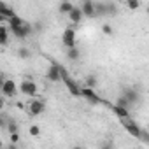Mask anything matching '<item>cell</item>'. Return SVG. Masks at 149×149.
Segmentation results:
<instances>
[{
	"mask_svg": "<svg viewBox=\"0 0 149 149\" xmlns=\"http://www.w3.org/2000/svg\"><path fill=\"white\" fill-rule=\"evenodd\" d=\"M6 149H18V147H16V144H9V146H7Z\"/></svg>",
	"mask_w": 149,
	"mask_h": 149,
	"instance_id": "obj_29",
	"label": "cell"
},
{
	"mask_svg": "<svg viewBox=\"0 0 149 149\" xmlns=\"http://www.w3.org/2000/svg\"><path fill=\"white\" fill-rule=\"evenodd\" d=\"M19 93L23 95V97H28V98H33L35 95H37V83L35 81H32V79H23L19 84Z\"/></svg>",
	"mask_w": 149,
	"mask_h": 149,
	"instance_id": "obj_1",
	"label": "cell"
},
{
	"mask_svg": "<svg viewBox=\"0 0 149 149\" xmlns=\"http://www.w3.org/2000/svg\"><path fill=\"white\" fill-rule=\"evenodd\" d=\"M102 32H104L105 35H112V26H111L109 23H105V25L102 26Z\"/></svg>",
	"mask_w": 149,
	"mask_h": 149,
	"instance_id": "obj_26",
	"label": "cell"
},
{
	"mask_svg": "<svg viewBox=\"0 0 149 149\" xmlns=\"http://www.w3.org/2000/svg\"><path fill=\"white\" fill-rule=\"evenodd\" d=\"M121 95H123V97H125V98H126V100L132 104V105L139 104V100H140V93H139L135 88H130V86H128V88H125Z\"/></svg>",
	"mask_w": 149,
	"mask_h": 149,
	"instance_id": "obj_9",
	"label": "cell"
},
{
	"mask_svg": "<svg viewBox=\"0 0 149 149\" xmlns=\"http://www.w3.org/2000/svg\"><path fill=\"white\" fill-rule=\"evenodd\" d=\"M74 7H76V6H74L72 2H60V6H58V11H60V14H70L72 11H74Z\"/></svg>",
	"mask_w": 149,
	"mask_h": 149,
	"instance_id": "obj_13",
	"label": "cell"
},
{
	"mask_svg": "<svg viewBox=\"0 0 149 149\" xmlns=\"http://www.w3.org/2000/svg\"><path fill=\"white\" fill-rule=\"evenodd\" d=\"M119 121H121V125H123V128H125V132H126L128 135H132L133 139H140L142 128H140L132 118H128V119H119Z\"/></svg>",
	"mask_w": 149,
	"mask_h": 149,
	"instance_id": "obj_5",
	"label": "cell"
},
{
	"mask_svg": "<svg viewBox=\"0 0 149 149\" xmlns=\"http://www.w3.org/2000/svg\"><path fill=\"white\" fill-rule=\"evenodd\" d=\"M18 56H19L21 60H26V58L30 56V49H28V47H25V46H23V47H19V49H18Z\"/></svg>",
	"mask_w": 149,
	"mask_h": 149,
	"instance_id": "obj_22",
	"label": "cell"
},
{
	"mask_svg": "<svg viewBox=\"0 0 149 149\" xmlns=\"http://www.w3.org/2000/svg\"><path fill=\"white\" fill-rule=\"evenodd\" d=\"M0 44L2 46L9 44V26H6V25L0 26Z\"/></svg>",
	"mask_w": 149,
	"mask_h": 149,
	"instance_id": "obj_14",
	"label": "cell"
},
{
	"mask_svg": "<svg viewBox=\"0 0 149 149\" xmlns=\"http://www.w3.org/2000/svg\"><path fill=\"white\" fill-rule=\"evenodd\" d=\"M147 11H149V7H147Z\"/></svg>",
	"mask_w": 149,
	"mask_h": 149,
	"instance_id": "obj_31",
	"label": "cell"
},
{
	"mask_svg": "<svg viewBox=\"0 0 149 149\" xmlns=\"http://www.w3.org/2000/svg\"><path fill=\"white\" fill-rule=\"evenodd\" d=\"M9 140H11V144H18L19 142V133H11L9 135Z\"/></svg>",
	"mask_w": 149,
	"mask_h": 149,
	"instance_id": "obj_27",
	"label": "cell"
},
{
	"mask_svg": "<svg viewBox=\"0 0 149 149\" xmlns=\"http://www.w3.org/2000/svg\"><path fill=\"white\" fill-rule=\"evenodd\" d=\"M97 84H98V79H97V76H93V74H90V76H86V77H84V84H83V86L95 90V86H97Z\"/></svg>",
	"mask_w": 149,
	"mask_h": 149,
	"instance_id": "obj_15",
	"label": "cell"
},
{
	"mask_svg": "<svg viewBox=\"0 0 149 149\" xmlns=\"http://www.w3.org/2000/svg\"><path fill=\"white\" fill-rule=\"evenodd\" d=\"M32 30H33V25H30V23H23L21 26H18V28H13L11 30V33L16 37V39H26L30 33H32Z\"/></svg>",
	"mask_w": 149,
	"mask_h": 149,
	"instance_id": "obj_8",
	"label": "cell"
},
{
	"mask_svg": "<svg viewBox=\"0 0 149 149\" xmlns=\"http://www.w3.org/2000/svg\"><path fill=\"white\" fill-rule=\"evenodd\" d=\"M107 6V16H116L118 14V6L112 4V2H105Z\"/></svg>",
	"mask_w": 149,
	"mask_h": 149,
	"instance_id": "obj_21",
	"label": "cell"
},
{
	"mask_svg": "<svg viewBox=\"0 0 149 149\" xmlns=\"http://www.w3.org/2000/svg\"><path fill=\"white\" fill-rule=\"evenodd\" d=\"M46 77H47V81H51V83H63L61 81V72H60V63H51L49 65V68H47V72H46Z\"/></svg>",
	"mask_w": 149,
	"mask_h": 149,
	"instance_id": "obj_7",
	"label": "cell"
},
{
	"mask_svg": "<svg viewBox=\"0 0 149 149\" xmlns=\"http://www.w3.org/2000/svg\"><path fill=\"white\" fill-rule=\"evenodd\" d=\"M76 28L74 26H67L65 30H63V33H61V44L67 47V49H72V47H76Z\"/></svg>",
	"mask_w": 149,
	"mask_h": 149,
	"instance_id": "obj_4",
	"label": "cell"
},
{
	"mask_svg": "<svg viewBox=\"0 0 149 149\" xmlns=\"http://www.w3.org/2000/svg\"><path fill=\"white\" fill-rule=\"evenodd\" d=\"M81 97L83 98H86L90 104H107L95 90H91V88H86V86H81Z\"/></svg>",
	"mask_w": 149,
	"mask_h": 149,
	"instance_id": "obj_6",
	"label": "cell"
},
{
	"mask_svg": "<svg viewBox=\"0 0 149 149\" xmlns=\"http://www.w3.org/2000/svg\"><path fill=\"white\" fill-rule=\"evenodd\" d=\"M19 91V86L14 83V79H4L2 77V95L6 98H14Z\"/></svg>",
	"mask_w": 149,
	"mask_h": 149,
	"instance_id": "obj_3",
	"label": "cell"
},
{
	"mask_svg": "<svg viewBox=\"0 0 149 149\" xmlns=\"http://www.w3.org/2000/svg\"><path fill=\"white\" fill-rule=\"evenodd\" d=\"M140 140L144 144H149V132H146L144 128H142V133H140Z\"/></svg>",
	"mask_w": 149,
	"mask_h": 149,
	"instance_id": "obj_25",
	"label": "cell"
},
{
	"mask_svg": "<svg viewBox=\"0 0 149 149\" xmlns=\"http://www.w3.org/2000/svg\"><path fill=\"white\" fill-rule=\"evenodd\" d=\"M26 112L30 114V116H40L44 111H46V104H44V100H40V98H32V100H28V104H26Z\"/></svg>",
	"mask_w": 149,
	"mask_h": 149,
	"instance_id": "obj_2",
	"label": "cell"
},
{
	"mask_svg": "<svg viewBox=\"0 0 149 149\" xmlns=\"http://www.w3.org/2000/svg\"><path fill=\"white\" fill-rule=\"evenodd\" d=\"M23 23H25V21H23V19H21L18 14H16V16H13V18L9 19V25H7V26H9V30H13V28H18V26H21Z\"/></svg>",
	"mask_w": 149,
	"mask_h": 149,
	"instance_id": "obj_17",
	"label": "cell"
},
{
	"mask_svg": "<svg viewBox=\"0 0 149 149\" xmlns=\"http://www.w3.org/2000/svg\"><path fill=\"white\" fill-rule=\"evenodd\" d=\"M28 133H30V137H39L40 135V126L39 125H32L28 128Z\"/></svg>",
	"mask_w": 149,
	"mask_h": 149,
	"instance_id": "obj_23",
	"label": "cell"
},
{
	"mask_svg": "<svg viewBox=\"0 0 149 149\" xmlns=\"http://www.w3.org/2000/svg\"><path fill=\"white\" fill-rule=\"evenodd\" d=\"M109 107H111V111H112L119 119H128V118H132V116H130V111H126V109H123V107H118L116 104H114V105L109 104Z\"/></svg>",
	"mask_w": 149,
	"mask_h": 149,
	"instance_id": "obj_12",
	"label": "cell"
},
{
	"mask_svg": "<svg viewBox=\"0 0 149 149\" xmlns=\"http://www.w3.org/2000/svg\"><path fill=\"white\" fill-rule=\"evenodd\" d=\"M125 6H126V9H130V11H137V9L140 7V2H139V0H126Z\"/></svg>",
	"mask_w": 149,
	"mask_h": 149,
	"instance_id": "obj_20",
	"label": "cell"
},
{
	"mask_svg": "<svg viewBox=\"0 0 149 149\" xmlns=\"http://www.w3.org/2000/svg\"><path fill=\"white\" fill-rule=\"evenodd\" d=\"M72 149H84V147H83V146H74Z\"/></svg>",
	"mask_w": 149,
	"mask_h": 149,
	"instance_id": "obj_30",
	"label": "cell"
},
{
	"mask_svg": "<svg viewBox=\"0 0 149 149\" xmlns=\"http://www.w3.org/2000/svg\"><path fill=\"white\" fill-rule=\"evenodd\" d=\"M79 56H81V51L77 49V46L72 47V49H67V58H68L70 61H77Z\"/></svg>",
	"mask_w": 149,
	"mask_h": 149,
	"instance_id": "obj_16",
	"label": "cell"
},
{
	"mask_svg": "<svg viewBox=\"0 0 149 149\" xmlns=\"http://www.w3.org/2000/svg\"><path fill=\"white\" fill-rule=\"evenodd\" d=\"M81 11H83L84 18H95L97 16V7H95V2H91V0H86V2L81 4Z\"/></svg>",
	"mask_w": 149,
	"mask_h": 149,
	"instance_id": "obj_10",
	"label": "cell"
},
{
	"mask_svg": "<svg viewBox=\"0 0 149 149\" xmlns=\"http://www.w3.org/2000/svg\"><path fill=\"white\" fill-rule=\"evenodd\" d=\"M7 132H9V135L11 133H18V123L16 121H9L7 123Z\"/></svg>",
	"mask_w": 149,
	"mask_h": 149,
	"instance_id": "obj_24",
	"label": "cell"
},
{
	"mask_svg": "<svg viewBox=\"0 0 149 149\" xmlns=\"http://www.w3.org/2000/svg\"><path fill=\"white\" fill-rule=\"evenodd\" d=\"M83 18H84V14H83L81 7H74V11L68 14V21H70V26H76V25H79V23L83 21Z\"/></svg>",
	"mask_w": 149,
	"mask_h": 149,
	"instance_id": "obj_11",
	"label": "cell"
},
{
	"mask_svg": "<svg viewBox=\"0 0 149 149\" xmlns=\"http://www.w3.org/2000/svg\"><path fill=\"white\" fill-rule=\"evenodd\" d=\"M95 7H97V16H107V6H105V2H98V4H95Z\"/></svg>",
	"mask_w": 149,
	"mask_h": 149,
	"instance_id": "obj_19",
	"label": "cell"
},
{
	"mask_svg": "<svg viewBox=\"0 0 149 149\" xmlns=\"http://www.w3.org/2000/svg\"><path fill=\"white\" fill-rule=\"evenodd\" d=\"M116 105H118V107H123V109H126V111H130V109H132V104H130L123 95H119V97L116 98Z\"/></svg>",
	"mask_w": 149,
	"mask_h": 149,
	"instance_id": "obj_18",
	"label": "cell"
},
{
	"mask_svg": "<svg viewBox=\"0 0 149 149\" xmlns=\"http://www.w3.org/2000/svg\"><path fill=\"white\" fill-rule=\"evenodd\" d=\"M100 149H114V146H112V142H104L100 146Z\"/></svg>",
	"mask_w": 149,
	"mask_h": 149,
	"instance_id": "obj_28",
	"label": "cell"
}]
</instances>
